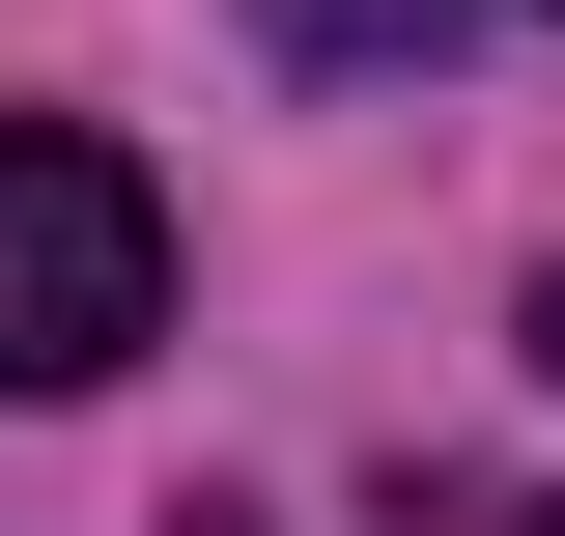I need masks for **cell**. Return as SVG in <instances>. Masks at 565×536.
<instances>
[{
    "label": "cell",
    "instance_id": "cell-1",
    "mask_svg": "<svg viewBox=\"0 0 565 536\" xmlns=\"http://www.w3.org/2000/svg\"><path fill=\"white\" fill-rule=\"evenodd\" d=\"M141 339H170V199H141V141L0 114V396H114Z\"/></svg>",
    "mask_w": 565,
    "mask_h": 536
},
{
    "label": "cell",
    "instance_id": "cell-2",
    "mask_svg": "<svg viewBox=\"0 0 565 536\" xmlns=\"http://www.w3.org/2000/svg\"><path fill=\"white\" fill-rule=\"evenodd\" d=\"M537 367H565V282H537Z\"/></svg>",
    "mask_w": 565,
    "mask_h": 536
},
{
    "label": "cell",
    "instance_id": "cell-3",
    "mask_svg": "<svg viewBox=\"0 0 565 536\" xmlns=\"http://www.w3.org/2000/svg\"><path fill=\"white\" fill-rule=\"evenodd\" d=\"M509 536H565V508H509Z\"/></svg>",
    "mask_w": 565,
    "mask_h": 536
}]
</instances>
